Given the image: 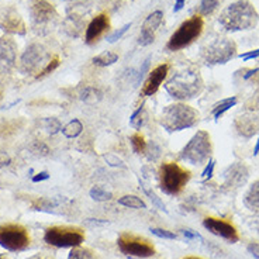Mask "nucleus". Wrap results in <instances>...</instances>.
<instances>
[{"mask_svg": "<svg viewBox=\"0 0 259 259\" xmlns=\"http://www.w3.org/2000/svg\"><path fill=\"white\" fill-rule=\"evenodd\" d=\"M203 89L199 71L188 69L174 75L165 84V91L178 100H186L197 96Z\"/></svg>", "mask_w": 259, "mask_h": 259, "instance_id": "2", "label": "nucleus"}, {"mask_svg": "<svg viewBox=\"0 0 259 259\" xmlns=\"http://www.w3.org/2000/svg\"><path fill=\"white\" fill-rule=\"evenodd\" d=\"M57 19V12L46 0H37L31 6V20L37 31L50 30V26Z\"/></svg>", "mask_w": 259, "mask_h": 259, "instance_id": "12", "label": "nucleus"}, {"mask_svg": "<svg viewBox=\"0 0 259 259\" xmlns=\"http://www.w3.org/2000/svg\"><path fill=\"white\" fill-rule=\"evenodd\" d=\"M17 58V46L9 37L0 38V79L9 75L16 65Z\"/></svg>", "mask_w": 259, "mask_h": 259, "instance_id": "13", "label": "nucleus"}, {"mask_svg": "<svg viewBox=\"0 0 259 259\" xmlns=\"http://www.w3.org/2000/svg\"><path fill=\"white\" fill-rule=\"evenodd\" d=\"M110 27V19L106 13H102L96 16L95 19L89 23V26L86 28V34H84V41L86 44H95L99 39L102 38L104 32L109 30Z\"/></svg>", "mask_w": 259, "mask_h": 259, "instance_id": "18", "label": "nucleus"}, {"mask_svg": "<svg viewBox=\"0 0 259 259\" xmlns=\"http://www.w3.org/2000/svg\"><path fill=\"white\" fill-rule=\"evenodd\" d=\"M162 19H163V13L161 10H155L154 13H151L145 19L141 32H140V37H138L140 46H149L155 41V31L162 24Z\"/></svg>", "mask_w": 259, "mask_h": 259, "instance_id": "16", "label": "nucleus"}, {"mask_svg": "<svg viewBox=\"0 0 259 259\" xmlns=\"http://www.w3.org/2000/svg\"><path fill=\"white\" fill-rule=\"evenodd\" d=\"M50 62L51 59L47 58L46 48L39 44H31L30 47H27L24 54L21 55L20 69L24 73H37L35 76L38 78Z\"/></svg>", "mask_w": 259, "mask_h": 259, "instance_id": "11", "label": "nucleus"}, {"mask_svg": "<svg viewBox=\"0 0 259 259\" xmlns=\"http://www.w3.org/2000/svg\"><path fill=\"white\" fill-rule=\"evenodd\" d=\"M47 179H50V175H48V172H39L35 176H32V182L34 183H37V182L41 181H47Z\"/></svg>", "mask_w": 259, "mask_h": 259, "instance_id": "37", "label": "nucleus"}, {"mask_svg": "<svg viewBox=\"0 0 259 259\" xmlns=\"http://www.w3.org/2000/svg\"><path fill=\"white\" fill-rule=\"evenodd\" d=\"M61 131H62V134H64L66 138H76V137L83 131V125H82V123L79 121L78 118H73V120L69 121L65 127H62Z\"/></svg>", "mask_w": 259, "mask_h": 259, "instance_id": "22", "label": "nucleus"}, {"mask_svg": "<svg viewBox=\"0 0 259 259\" xmlns=\"http://www.w3.org/2000/svg\"><path fill=\"white\" fill-rule=\"evenodd\" d=\"M117 59H118V55H117L116 52H111V51H104L103 54H100V55H97L95 58L92 59V62L96 65V66H110V65L116 64Z\"/></svg>", "mask_w": 259, "mask_h": 259, "instance_id": "21", "label": "nucleus"}, {"mask_svg": "<svg viewBox=\"0 0 259 259\" xmlns=\"http://www.w3.org/2000/svg\"><path fill=\"white\" fill-rule=\"evenodd\" d=\"M10 163V158L6 155V154H2V158H0V168L2 166H6Z\"/></svg>", "mask_w": 259, "mask_h": 259, "instance_id": "41", "label": "nucleus"}, {"mask_svg": "<svg viewBox=\"0 0 259 259\" xmlns=\"http://www.w3.org/2000/svg\"><path fill=\"white\" fill-rule=\"evenodd\" d=\"M144 123H145V111H144V106H140L130 117V124L133 128L140 130L144 125Z\"/></svg>", "mask_w": 259, "mask_h": 259, "instance_id": "27", "label": "nucleus"}, {"mask_svg": "<svg viewBox=\"0 0 259 259\" xmlns=\"http://www.w3.org/2000/svg\"><path fill=\"white\" fill-rule=\"evenodd\" d=\"M237 104V97H228V99H224L221 100L217 104H214L213 107V116L215 120H219L227 110H230L233 106Z\"/></svg>", "mask_w": 259, "mask_h": 259, "instance_id": "20", "label": "nucleus"}, {"mask_svg": "<svg viewBox=\"0 0 259 259\" xmlns=\"http://www.w3.org/2000/svg\"><path fill=\"white\" fill-rule=\"evenodd\" d=\"M190 181V172L176 162H165L159 168V183L163 193L179 194Z\"/></svg>", "mask_w": 259, "mask_h": 259, "instance_id": "4", "label": "nucleus"}, {"mask_svg": "<svg viewBox=\"0 0 259 259\" xmlns=\"http://www.w3.org/2000/svg\"><path fill=\"white\" fill-rule=\"evenodd\" d=\"M199 113L192 106L175 103L166 106L161 114V125L170 133L190 128L199 123Z\"/></svg>", "mask_w": 259, "mask_h": 259, "instance_id": "3", "label": "nucleus"}, {"mask_svg": "<svg viewBox=\"0 0 259 259\" xmlns=\"http://www.w3.org/2000/svg\"><path fill=\"white\" fill-rule=\"evenodd\" d=\"M219 21L227 31L249 30L256 24L258 13L249 2L238 0L227 7Z\"/></svg>", "mask_w": 259, "mask_h": 259, "instance_id": "1", "label": "nucleus"}, {"mask_svg": "<svg viewBox=\"0 0 259 259\" xmlns=\"http://www.w3.org/2000/svg\"><path fill=\"white\" fill-rule=\"evenodd\" d=\"M259 152V140H258V143H256V145H255V149H253V155H256Z\"/></svg>", "mask_w": 259, "mask_h": 259, "instance_id": "44", "label": "nucleus"}, {"mask_svg": "<svg viewBox=\"0 0 259 259\" xmlns=\"http://www.w3.org/2000/svg\"><path fill=\"white\" fill-rule=\"evenodd\" d=\"M145 193L149 194V197H151V200H154V201H155V204H158V206H159V207H161V210H165V206H163V204H162L161 200H159V199H158V197H156L155 193H154V192H149V190H147V189H145Z\"/></svg>", "mask_w": 259, "mask_h": 259, "instance_id": "39", "label": "nucleus"}, {"mask_svg": "<svg viewBox=\"0 0 259 259\" xmlns=\"http://www.w3.org/2000/svg\"><path fill=\"white\" fill-rule=\"evenodd\" d=\"M0 28L9 34H26V24L14 9L0 10Z\"/></svg>", "mask_w": 259, "mask_h": 259, "instance_id": "15", "label": "nucleus"}, {"mask_svg": "<svg viewBox=\"0 0 259 259\" xmlns=\"http://www.w3.org/2000/svg\"><path fill=\"white\" fill-rule=\"evenodd\" d=\"M256 57H259V50H256V51L253 52H249V54H244V55H242V59H244V61H248V59L256 58Z\"/></svg>", "mask_w": 259, "mask_h": 259, "instance_id": "40", "label": "nucleus"}, {"mask_svg": "<svg viewBox=\"0 0 259 259\" xmlns=\"http://www.w3.org/2000/svg\"><path fill=\"white\" fill-rule=\"evenodd\" d=\"M169 72V65L162 64L159 66H156L155 69L149 72L148 79L145 80V83L143 86V91H141V96L147 97V96H152L155 95L158 89L161 88L162 82L166 79Z\"/></svg>", "mask_w": 259, "mask_h": 259, "instance_id": "17", "label": "nucleus"}, {"mask_svg": "<svg viewBox=\"0 0 259 259\" xmlns=\"http://www.w3.org/2000/svg\"><path fill=\"white\" fill-rule=\"evenodd\" d=\"M237 123H241V125H237V128L242 136L251 137L255 133H258L259 130V120L258 117L255 116H242Z\"/></svg>", "mask_w": 259, "mask_h": 259, "instance_id": "19", "label": "nucleus"}, {"mask_svg": "<svg viewBox=\"0 0 259 259\" xmlns=\"http://www.w3.org/2000/svg\"><path fill=\"white\" fill-rule=\"evenodd\" d=\"M248 251L252 253L255 258L259 259V244H255V242L249 244V245H248Z\"/></svg>", "mask_w": 259, "mask_h": 259, "instance_id": "38", "label": "nucleus"}, {"mask_svg": "<svg viewBox=\"0 0 259 259\" xmlns=\"http://www.w3.org/2000/svg\"><path fill=\"white\" fill-rule=\"evenodd\" d=\"M80 99L83 100L84 103H96V102H99L102 99V93L97 89H95V88H88V89H84L82 92Z\"/></svg>", "mask_w": 259, "mask_h": 259, "instance_id": "28", "label": "nucleus"}, {"mask_svg": "<svg viewBox=\"0 0 259 259\" xmlns=\"http://www.w3.org/2000/svg\"><path fill=\"white\" fill-rule=\"evenodd\" d=\"M235 44L228 38H217L201 50V57L206 64H226L235 55Z\"/></svg>", "mask_w": 259, "mask_h": 259, "instance_id": "10", "label": "nucleus"}, {"mask_svg": "<svg viewBox=\"0 0 259 259\" xmlns=\"http://www.w3.org/2000/svg\"><path fill=\"white\" fill-rule=\"evenodd\" d=\"M118 249L128 256L136 258H149L155 255V246L149 240L141 235H136L131 233H124L117 240Z\"/></svg>", "mask_w": 259, "mask_h": 259, "instance_id": "9", "label": "nucleus"}, {"mask_svg": "<svg viewBox=\"0 0 259 259\" xmlns=\"http://www.w3.org/2000/svg\"><path fill=\"white\" fill-rule=\"evenodd\" d=\"M185 2L186 0H176L175 2V7H174V12H179V10H182L183 9V5H185Z\"/></svg>", "mask_w": 259, "mask_h": 259, "instance_id": "42", "label": "nucleus"}, {"mask_svg": "<svg viewBox=\"0 0 259 259\" xmlns=\"http://www.w3.org/2000/svg\"><path fill=\"white\" fill-rule=\"evenodd\" d=\"M203 226L206 227L211 234L217 235V237H221V238H224L227 241L237 242V241L240 240L235 227L230 221L223 220V219L207 217V219H204V221H203Z\"/></svg>", "mask_w": 259, "mask_h": 259, "instance_id": "14", "label": "nucleus"}, {"mask_svg": "<svg viewBox=\"0 0 259 259\" xmlns=\"http://www.w3.org/2000/svg\"><path fill=\"white\" fill-rule=\"evenodd\" d=\"M84 231L79 227L54 226L47 228L44 241L55 248H75L83 244Z\"/></svg>", "mask_w": 259, "mask_h": 259, "instance_id": "5", "label": "nucleus"}, {"mask_svg": "<svg viewBox=\"0 0 259 259\" xmlns=\"http://www.w3.org/2000/svg\"><path fill=\"white\" fill-rule=\"evenodd\" d=\"M219 6V0H201L200 7H199V14L200 16H208L211 14Z\"/></svg>", "mask_w": 259, "mask_h": 259, "instance_id": "30", "label": "nucleus"}, {"mask_svg": "<svg viewBox=\"0 0 259 259\" xmlns=\"http://www.w3.org/2000/svg\"><path fill=\"white\" fill-rule=\"evenodd\" d=\"M130 27H131V23H128V24H125L124 27H121L120 30H116V31L111 34V35H109L107 41H109V42H116L117 39H120L121 37H123L124 34H125V31L128 30Z\"/></svg>", "mask_w": 259, "mask_h": 259, "instance_id": "33", "label": "nucleus"}, {"mask_svg": "<svg viewBox=\"0 0 259 259\" xmlns=\"http://www.w3.org/2000/svg\"><path fill=\"white\" fill-rule=\"evenodd\" d=\"M58 65H59V59L58 58H54L51 61V62H50V64L47 65L46 69L41 72V75H39L38 78H42V76H46V75H48V73H51V72L54 71V69H55V68H57Z\"/></svg>", "mask_w": 259, "mask_h": 259, "instance_id": "34", "label": "nucleus"}, {"mask_svg": "<svg viewBox=\"0 0 259 259\" xmlns=\"http://www.w3.org/2000/svg\"><path fill=\"white\" fill-rule=\"evenodd\" d=\"M118 204H121L124 207L128 208H147V204L144 203V200H141L140 197L137 196H133V194H127V196H123L118 199Z\"/></svg>", "mask_w": 259, "mask_h": 259, "instance_id": "24", "label": "nucleus"}, {"mask_svg": "<svg viewBox=\"0 0 259 259\" xmlns=\"http://www.w3.org/2000/svg\"><path fill=\"white\" fill-rule=\"evenodd\" d=\"M151 233L159 237V238H165V240H176V234L168 230H162V228H151Z\"/></svg>", "mask_w": 259, "mask_h": 259, "instance_id": "32", "label": "nucleus"}, {"mask_svg": "<svg viewBox=\"0 0 259 259\" xmlns=\"http://www.w3.org/2000/svg\"><path fill=\"white\" fill-rule=\"evenodd\" d=\"M245 204L251 210H259V181L255 182L245 196Z\"/></svg>", "mask_w": 259, "mask_h": 259, "instance_id": "23", "label": "nucleus"}, {"mask_svg": "<svg viewBox=\"0 0 259 259\" xmlns=\"http://www.w3.org/2000/svg\"><path fill=\"white\" fill-rule=\"evenodd\" d=\"M28 259H52L50 255H46V253H35V255H32Z\"/></svg>", "mask_w": 259, "mask_h": 259, "instance_id": "43", "label": "nucleus"}, {"mask_svg": "<svg viewBox=\"0 0 259 259\" xmlns=\"http://www.w3.org/2000/svg\"><path fill=\"white\" fill-rule=\"evenodd\" d=\"M91 197L96 201H107L113 197V194L110 192H107L106 189L100 188V186H95L91 190Z\"/></svg>", "mask_w": 259, "mask_h": 259, "instance_id": "29", "label": "nucleus"}, {"mask_svg": "<svg viewBox=\"0 0 259 259\" xmlns=\"http://www.w3.org/2000/svg\"><path fill=\"white\" fill-rule=\"evenodd\" d=\"M203 26H204V23H203V17L200 14H196L192 19L183 21L179 28L169 38L166 48L169 51H179V50L186 48L193 42L194 39L200 37Z\"/></svg>", "mask_w": 259, "mask_h": 259, "instance_id": "7", "label": "nucleus"}, {"mask_svg": "<svg viewBox=\"0 0 259 259\" xmlns=\"http://www.w3.org/2000/svg\"><path fill=\"white\" fill-rule=\"evenodd\" d=\"M31 244L28 230L21 224H2L0 226V246L10 252L24 251Z\"/></svg>", "mask_w": 259, "mask_h": 259, "instance_id": "8", "label": "nucleus"}, {"mask_svg": "<svg viewBox=\"0 0 259 259\" xmlns=\"http://www.w3.org/2000/svg\"><path fill=\"white\" fill-rule=\"evenodd\" d=\"M211 138L207 131H197L185 148L181 151V159L192 165H201L210 159L211 155Z\"/></svg>", "mask_w": 259, "mask_h": 259, "instance_id": "6", "label": "nucleus"}, {"mask_svg": "<svg viewBox=\"0 0 259 259\" xmlns=\"http://www.w3.org/2000/svg\"><path fill=\"white\" fill-rule=\"evenodd\" d=\"M130 141H131V145H133V149H134L136 154H144V152L147 151V148H148L145 138H144L143 134H140V133L133 134L131 138H130Z\"/></svg>", "mask_w": 259, "mask_h": 259, "instance_id": "26", "label": "nucleus"}, {"mask_svg": "<svg viewBox=\"0 0 259 259\" xmlns=\"http://www.w3.org/2000/svg\"><path fill=\"white\" fill-rule=\"evenodd\" d=\"M182 234L188 238V240H201V237L199 234L193 233L192 230H182Z\"/></svg>", "mask_w": 259, "mask_h": 259, "instance_id": "36", "label": "nucleus"}, {"mask_svg": "<svg viewBox=\"0 0 259 259\" xmlns=\"http://www.w3.org/2000/svg\"><path fill=\"white\" fill-rule=\"evenodd\" d=\"M214 165H215V163H214L213 159H208V163L206 165V169L203 170V174H201V175L204 176V178H208V179H210V178H211V175H213Z\"/></svg>", "mask_w": 259, "mask_h": 259, "instance_id": "35", "label": "nucleus"}, {"mask_svg": "<svg viewBox=\"0 0 259 259\" xmlns=\"http://www.w3.org/2000/svg\"><path fill=\"white\" fill-rule=\"evenodd\" d=\"M44 127L50 133V134H57L58 131L62 130V125L59 123V120L57 118H46L44 120Z\"/></svg>", "mask_w": 259, "mask_h": 259, "instance_id": "31", "label": "nucleus"}, {"mask_svg": "<svg viewBox=\"0 0 259 259\" xmlns=\"http://www.w3.org/2000/svg\"><path fill=\"white\" fill-rule=\"evenodd\" d=\"M183 259H201V258H197V256H186V258Z\"/></svg>", "mask_w": 259, "mask_h": 259, "instance_id": "45", "label": "nucleus"}, {"mask_svg": "<svg viewBox=\"0 0 259 259\" xmlns=\"http://www.w3.org/2000/svg\"><path fill=\"white\" fill-rule=\"evenodd\" d=\"M68 259H97L96 253L93 252L89 248L83 246H75L72 248L71 252L68 255Z\"/></svg>", "mask_w": 259, "mask_h": 259, "instance_id": "25", "label": "nucleus"}]
</instances>
